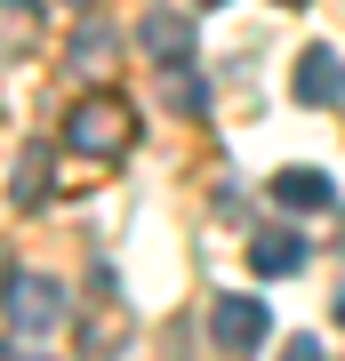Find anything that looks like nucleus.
Wrapping results in <instances>:
<instances>
[{
  "instance_id": "nucleus-10",
  "label": "nucleus",
  "mask_w": 345,
  "mask_h": 361,
  "mask_svg": "<svg viewBox=\"0 0 345 361\" xmlns=\"http://www.w3.org/2000/svg\"><path fill=\"white\" fill-rule=\"evenodd\" d=\"M161 97H169V113H185V121H201V113H209V89H201V80H193V73H177V65H169Z\"/></svg>"
},
{
  "instance_id": "nucleus-2",
  "label": "nucleus",
  "mask_w": 345,
  "mask_h": 361,
  "mask_svg": "<svg viewBox=\"0 0 345 361\" xmlns=\"http://www.w3.org/2000/svg\"><path fill=\"white\" fill-rule=\"evenodd\" d=\"M209 337H217L225 353H265L273 313L257 305V297H217V305H209Z\"/></svg>"
},
{
  "instance_id": "nucleus-5",
  "label": "nucleus",
  "mask_w": 345,
  "mask_h": 361,
  "mask_svg": "<svg viewBox=\"0 0 345 361\" xmlns=\"http://www.w3.org/2000/svg\"><path fill=\"white\" fill-rule=\"evenodd\" d=\"M337 97H345V56L313 40V49L297 56V104H321V113H329Z\"/></svg>"
},
{
  "instance_id": "nucleus-12",
  "label": "nucleus",
  "mask_w": 345,
  "mask_h": 361,
  "mask_svg": "<svg viewBox=\"0 0 345 361\" xmlns=\"http://www.w3.org/2000/svg\"><path fill=\"white\" fill-rule=\"evenodd\" d=\"M282 361H321V345H313V337H297V345H289Z\"/></svg>"
},
{
  "instance_id": "nucleus-3",
  "label": "nucleus",
  "mask_w": 345,
  "mask_h": 361,
  "mask_svg": "<svg viewBox=\"0 0 345 361\" xmlns=\"http://www.w3.org/2000/svg\"><path fill=\"white\" fill-rule=\"evenodd\" d=\"M8 322L25 337H49L64 322V289L49 281V273H8Z\"/></svg>"
},
{
  "instance_id": "nucleus-11",
  "label": "nucleus",
  "mask_w": 345,
  "mask_h": 361,
  "mask_svg": "<svg viewBox=\"0 0 345 361\" xmlns=\"http://www.w3.org/2000/svg\"><path fill=\"white\" fill-rule=\"evenodd\" d=\"M40 177H49V145L25 153V169H16V201H40Z\"/></svg>"
},
{
  "instance_id": "nucleus-1",
  "label": "nucleus",
  "mask_w": 345,
  "mask_h": 361,
  "mask_svg": "<svg viewBox=\"0 0 345 361\" xmlns=\"http://www.w3.org/2000/svg\"><path fill=\"white\" fill-rule=\"evenodd\" d=\"M128 145V104L121 97H80L64 113V153H121Z\"/></svg>"
},
{
  "instance_id": "nucleus-6",
  "label": "nucleus",
  "mask_w": 345,
  "mask_h": 361,
  "mask_svg": "<svg viewBox=\"0 0 345 361\" xmlns=\"http://www.w3.org/2000/svg\"><path fill=\"white\" fill-rule=\"evenodd\" d=\"M113 56H121V32H113V25H80L73 49H64V65H73L80 80H104V73H113Z\"/></svg>"
},
{
  "instance_id": "nucleus-8",
  "label": "nucleus",
  "mask_w": 345,
  "mask_h": 361,
  "mask_svg": "<svg viewBox=\"0 0 345 361\" xmlns=\"http://www.w3.org/2000/svg\"><path fill=\"white\" fill-rule=\"evenodd\" d=\"M273 201L282 209H321L329 201V177H321V169H282V177H273Z\"/></svg>"
},
{
  "instance_id": "nucleus-9",
  "label": "nucleus",
  "mask_w": 345,
  "mask_h": 361,
  "mask_svg": "<svg viewBox=\"0 0 345 361\" xmlns=\"http://www.w3.org/2000/svg\"><path fill=\"white\" fill-rule=\"evenodd\" d=\"M32 32H40V0H0V56L32 49Z\"/></svg>"
},
{
  "instance_id": "nucleus-13",
  "label": "nucleus",
  "mask_w": 345,
  "mask_h": 361,
  "mask_svg": "<svg viewBox=\"0 0 345 361\" xmlns=\"http://www.w3.org/2000/svg\"><path fill=\"white\" fill-rule=\"evenodd\" d=\"M193 8H217V0H193Z\"/></svg>"
},
{
  "instance_id": "nucleus-7",
  "label": "nucleus",
  "mask_w": 345,
  "mask_h": 361,
  "mask_svg": "<svg viewBox=\"0 0 345 361\" xmlns=\"http://www.w3.org/2000/svg\"><path fill=\"white\" fill-rule=\"evenodd\" d=\"M249 265L265 273V281H282V273L305 265V241H297V233H257V241H249Z\"/></svg>"
},
{
  "instance_id": "nucleus-14",
  "label": "nucleus",
  "mask_w": 345,
  "mask_h": 361,
  "mask_svg": "<svg viewBox=\"0 0 345 361\" xmlns=\"http://www.w3.org/2000/svg\"><path fill=\"white\" fill-rule=\"evenodd\" d=\"M73 8H89V0H73Z\"/></svg>"
},
{
  "instance_id": "nucleus-15",
  "label": "nucleus",
  "mask_w": 345,
  "mask_h": 361,
  "mask_svg": "<svg viewBox=\"0 0 345 361\" xmlns=\"http://www.w3.org/2000/svg\"><path fill=\"white\" fill-rule=\"evenodd\" d=\"M282 8H297V0H282Z\"/></svg>"
},
{
  "instance_id": "nucleus-4",
  "label": "nucleus",
  "mask_w": 345,
  "mask_h": 361,
  "mask_svg": "<svg viewBox=\"0 0 345 361\" xmlns=\"http://www.w3.org/2000/svg\"><path fill=\"white\" fill-rule=\"evenodd\" d=\"M137 49L153 56V65H185V56H193V25L177 8H145L137 16Z\"/></svg>"
}]
</instances>
